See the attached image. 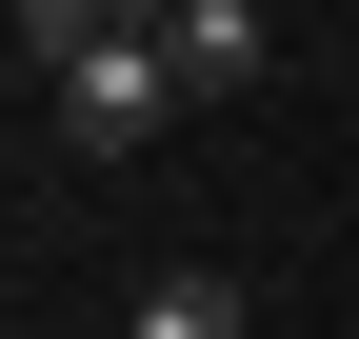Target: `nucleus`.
<instances>
[{
    "label": "nucleus",
    "instance_id": "f03ea898",
    "mask_svg": "<svg viewBox=\"0 0 359 339\" xmlns=\"http://www.w3.org/2000/svg\"><path fill=\"white\" fill-rule=\"evenodd\" d=\"M160 20V60H180V100H240L259 60H280V0H140Z\"/></svg>",
    "mask_w": 359,
    "mask_h": 339
},
{
    "label": "nucleus",
    "instance_id": "f257e3e1",
    "mask_svg": "<svg viewBox=\"0 0 359 339\" xmlns=\"http://www.w3.org/2000/svg\"><path fill=\"white\" fill-rule=\"evenodd\" d=\"M40 100H60V160H140L160 120H180V60H160V20H140V0H120V20L40 80Z\"/></svg>",
    "mask_w": 359,
    "mask_h": 339
},
{
    "label": "nucleus",
    "instance_id": "7ed1b4c3",
    "mask_svg": "<svg viewBox=\"0 0 359 339\" xmlns=\"http://www.w3.org/2000/svg\"><path fill=\"white\" fill-rule=\"evenodd\" d=\"M120 339H259V300H240L219 260H160V279H140V319H120Z\"/></svg>",
    "mask_w": 359,
    "mask_h": 339
},
{
    "label": "nucleus",
    "instance_id": "20e7f679",
    "mask_svg": "<svg viewBox=\"0 0 359 339\" xmlns=\"http://www.w3.org/2000/svg\"><path fill=\"white\" fill-rule=\"evenodd\" d=\"M0 20H20V100H40V80H60V60H80V40H100V20H120V0H0Z\"/></svg>",
    "mask_w": 359,
    "mask_h": 339
}]
</instances>
